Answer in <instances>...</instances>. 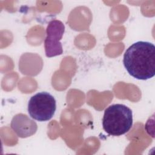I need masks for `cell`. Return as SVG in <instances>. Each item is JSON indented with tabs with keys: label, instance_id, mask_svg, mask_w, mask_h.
I'll return each mask as SVG.
<instances>
[{
	"label": "cell",
	"instance_id": "5",
	"mask_svg": "<svg viewBox=\"0 0 155 155\" xmlns=\"http://www.w3.org/2000/svg\"><path fill=\"white\" fill-rule=\"evenodd\" d=\"M11 127L16 135L21 138L30 137L37 131L36 123L25 114L19 113L13 116Z\"/></svg>",
	"mask_w": 155,
	"mask_h": 155
},
{
	"label": "cell",
	"instance_id": "2",
	"mask_svg": "<svg viewBox=\"0 0 155 155\" xmlns=\"http://www.w3.org/2000/svg\"><path fill=\"white\" fill-rule=\"evenodd\" d=\"M133 125V113L127 106L116 104L104 111L102 127L105 131L113 136H119L128 132Z\"/></svg>",
	"mask_w": 155,
	"mask_h": 155
},
{
	"label": "cell",
	"instance_id": "3",
	"mask_svg": "<svg viewBox=\"0 0 155 155\" xmlns=\"http://www.w3.org/2000/svg\"><path fill=\"white\" fill-rule=\"evenodd\" d=\"M56 110L54 97L49 93L42 91L32 96L28 102L30 116L38 121H47L52 118Z\"/></svg>",
	"mask_w": 155,
	"mask_h": 155
},
{
	"label": "cell",
	"instance_id": "4",
	"mask_svg": "<svg viewBox=\"0 0 155 155\" xmlns=\"http://www.w3.org/2000/svg\"><path fill=\"white\" fill-rule=\"evenodd\" d=\"M65 31V25L59 20L50 21L46 29L47 36L44 41V48L47 57L51 58L62 54L63 49L60 42Z\"/></svg>",
	"mask_w": 155,
	"mask_h": 155
},
{
	"label": "cell",
	"instance_id": "1",
	"mask_svg": "<svg viewBox=\"0 0 155 155\" xmlns=\"http://www.w3.org/2000/svg\"><path fill=\"white\" fill-rule=\"evenodd\" d=\"M124 65L130 75L147 80L155 75V46L150 42L137 41L125 51Z\"/></svg>",
	"mask_w": 155,
	"mask_h": 155
}]
</instances>
